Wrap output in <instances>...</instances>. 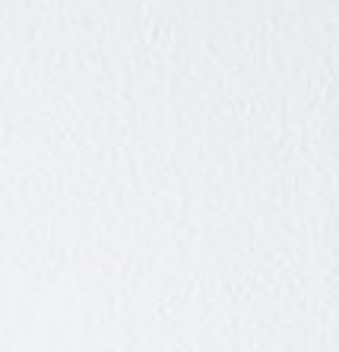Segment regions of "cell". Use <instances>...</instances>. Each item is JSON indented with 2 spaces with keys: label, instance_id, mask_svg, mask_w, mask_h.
I'll list each match as a JSON object with an SVG mask.
<instances>
[]
</instances>
